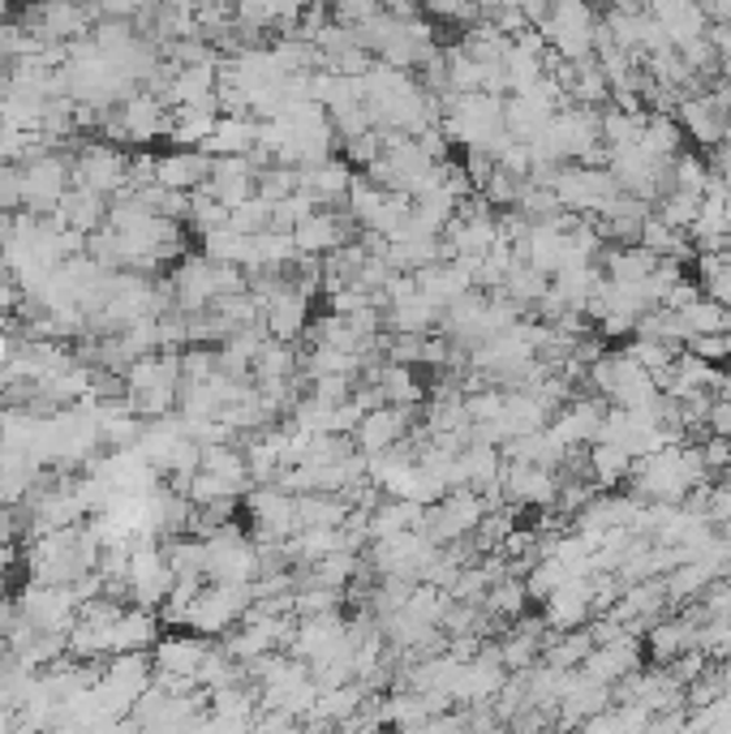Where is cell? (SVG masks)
Here are the masks:
<instances>
[{
    "label": "cell",
    "mask_w": 731,
    "mask_h": 734,
    "mask_svg": "<svg viewBox=\"0 0 731 734\" xmlns=\"http://www.w3.org/2000/svg\"><path fill=\"white\" fill-rule=\"evenodd\" d=\"M705 434H710V439H731V404L728 400H710Z\"/></svg>",
    "instance_id": "obj_21"
},
{
    "label": "cell",
    "mask_w": 731,
    "mask_h": 734,
    "mask_svg": "<svg viewBox=\"0 0 731 734\" xmlns=\"http://www.w3.org/2000/svg\"><path fill=\"white\" fill-rule=\"evenodd\" d=\"M404 430H409V409H392V404H383V409H370L362 413V421L353 425V451L366 455V460H379V455H388V451L400 448V439H404Z\"/></svg>",
    "instance_id": "obj_2"
},
{
    "label": "cell",
    "mask_w": 731,
    "mask_h": 734,
    "mask_svg": "<svg viewBox=\"0 0 731 734\" xmlns=\"http://www.w3.org/2000/svg\"><path fill=\"white\" fill-rule=\"evenodd\" d=\"M684 352H693L701 361H710V365H719V361H728L731 356V335H698V340H689Z\"/></svg>",
    "instance_id": "obj_18"
},
{
    "label": "cell",
    "mask_w": 731,
    "mask_h": 734,
    "mask_svg": "<svg viewBox=\"0 0 731 734\" xmlns=\"http://www.w3.org/2000/svg\"><path fill=\"white\" fill-rule=\"evenodd\" d=\"M564 580H568L564 563H555V559H542V563H538L530 575H525V597L547 606V602H551V593H555Z\"/></svg>",
    "instance_id": "obj_16"
},
{
    "label": "cell",
    "mask_w": 731,
    "mask_h": 734,
    "mask_svg": "<svg viewBox=\"0 0 731 734\" xmlns=\"http://www.w3.org/2000/svg\"><path fill=\"white\" fill-rule=\"evenodd\" d=\"M632 460L624 448H611V443H594V448H585V469H590V481L602 485V490H611L615 481H629L632 477Z\"/></svg>",
    "instance_id": "obj_9"
},
{
    "label": "cell",
    "mask_w": 731,
    "mask_h": 734,
    "mask_svg": "<svg viewBox=\"0 0 731 734\" xmlns=\"http://www.w3.org/2000/svg\"><path fill=\"white\" fill-rule=\"evenodd\" d=\"M353 177H358V172L344 160H323V163H314V168H306L298 177V185H301V193L319 207V202H340V198H349Z\"/></svg>",
    "instance_id": "obj_6"
},
{
    "label": "cell",
    "mask_w": 731,
    "mask_h": 734,
    "mask_svg": "<svg viewBox=\"0 0 731 734\" xmlns=\"http://www.w3.org/2000/svg\"><path fill=\"white\" fill-rule=\"evenodd\" d=\"M293 245H298V254H336L349 245V224L332 211H314L310 220L293 228Z\"/></svg>",
    "instance_id": "obj_5"
},
{
    "label": "cell",
    "mask_w": 731,
    "mask_h": 734,
    "mask_svg": "<svg viewBox=\"0 0 731 734\" xmlns=\"http://www.w3.org/2000/svg\"><path fill=\"white\" fill-rule=\"evenodd\" d=\"M705 181H710V163H701L698 155H675V160H671V193L701 198V193H705Z\"/></svg>",
    "instance_id": "obj_14"
},
{
    "label": "cell",
    "mask_w": 731,
    "mask_h": 734,
    "mask_svg": "<svg viewBox=\"0 0 731 734\" xmlns=\"http://www.w3.org/2000/svg\"><path fill=\"white\" fill-rule=\"evenodd\" d=\"M637 151L650 155L659 163H671L680 155V125L675 117H659V112H645V125H641V138H637Z\"/></svg>",
    "instance_id": "obj_8"
},
{
    "label": "cell",
    "mask_w": 731,
    "mask_h": 734,
    "mask_svg": "<svg viewBox=\"0 0 731 734\" xmlns=\"http://www.w3.org/2000/svg\"><path fill=\"white\" fill-rule=\"evenodd\" d=\"M301 322H306V296H301L298 288H280V292L271 296V305H267V326H271V335H276V340H293L301 331Z\"/></svg>",
    "instance_id": "obj_11"
},
{
    "label": "cell",
    "mask_w": 731,
    "mask_h": 734,
    "mask_svg": "<svg viewBox=\"0 0 731 734\" xmlns=\"http://www.w3.org/2000/svg\"><path fill=\"white\" fill-rule=\"evenodd\" d=\"M499 494H503L512 507H551L555 494H560V473L538 469V464H508V460H503Z\"/></svg>",
    "instance_id": "obj_3"
},
{
    "label": "cell",
    "mask_w": 731,
    "mask_h": 734,
    "mask_svg": "<svg viewBox=\"0 0 731 734\" xmlns=\"http://www.w3.org/2000/svg\"><path fill=\"white\" fill-rule=\"evenodd\" d=\"M254 524L263 537H289L298 529V503L280 490H263L254 494Z\"/></svg>",
    "instance_id": "obj_7"
},
{
    "label": "cell",
    "mask_w": 731,
    "mask_h": 734,
    "mask_svg": "<svg viewBox=\"0 0 731 734\" xmlns=\"http://www.w3.org/2000/svg\"><path fill=\"white\" fill-rule=\"evenodd\" d=\"M680 319H684V326H689V340H698V335H731V314L723 310V305L705 301V296H701L698 305L680 310Z\"/></svg>",
    "instance_id": "obj_13"
},
{
    "label": "cell",
    "mask_w": 731,
    "mask_h": 734,
    "mask_svg": "<svg viewBox=\"0 0 731 734\" xmlns=\"http://www.w3.org/2000/svg\"><path fill=\"white\" fill-rule=\"evenodd\" d=\"M353 572H358L353 550L328 554V559H319V563H314V589H332V593H340V589L353 580Z\"/></svg>",
    "instance_id": "obj_15"
},
{
    "label": "cell",
    "mask_w": 731,
    "mask_h": 734,
    "mask_svg": "<svg viewBox=\"0 0 731 734\" xmlns=\"http://www.w3.org/2000/svg\"><path fill=\"white\" fill-rule=\"evenodd\" d=\"M675 125L689 129L701 147H723L731 138V112L714 99V91H705V95H689L675 108Z\"/></svg>",
    "instance_id": "obj_4"
},
{
    "label": "cell",
    "mask_w": 731,
    "mask_h": 734,
    "mask_svg": "<svg viewBox=\"0 0 731 734\" xmlns=\"http://www.w3.org/2000/svg\"><path fill=\"white\" fill-rule=\"evenodd\" d=\"M698 301H701V284H698V280H680V284H675L663 296V310L680 314V310H689V305H698Z\"/></svg>",
    "instance_id": "obj_20"
},
{
    "label": "cell",
    "mask_w": 731,
    "mask_h": 734,
    "mask_svg": "<svg viewBox=\"0 0 731 734\" xmlns=\"http://www.w3.org/2000/svg\"><path fill=\"white\" fill-rule=\"evenodd\" d=\"M525 606H530V597H525V580H512V575L495 580V584L487 589V597H482V610L495 614V619H521Z\"/></svg>",
    "instance_id": "obj_12"
},
{
    "label": "cell",
    "mask_w": 731,
    "mask_h": 734,
    "mask_svg": "<svg viewBox=\"0 0 731 734\" xmlns=\"http://www.w3.org/2000/svg\"><path fill=\"white\" fill-rule=\"evenodd\" d=\"M254 138H259V129H250L246 121H220L216 125V133H211V151H229V155H246L250 147H254Z\"/></svg>",
    "instance_id": "obj_17"
},
{
    "label": "cell",
    "mask_w": 731,
    "mask_h": 734,
    "mask_svg": "<svg viewBox=\"0 0 731 734\" xmlns=\"http://www.w3.org/2000/svg\"><path fill=\"white\" fill-rule=\"evenodd\" d=\"M698 451L705 473H728L731 469V439H705V443H698Z\"/></svg>",
    "instance_id": "obj_19"
},
{
    "label": "cell",
    "mask_w": 731,
    "mask_h": 734,
    "mask_svg": "<svg viewBox=\"0 0 731 734\" xmlns=\"http://www.w3.org/2000/svg\"><path fill=\"white\" fill-rule=\"evenodd\" d=\"M547 34V48L568 64L594 61V34H599V18L590 4H555L547 27H538Z\"/></svg>",
    "instance_id": "obj_1"
},
{
    "label": "cell",
    "mask_w": 731,
    "mask_h": 734,
    "mask_svg": "<svg viewBox=\"0 0 731 734\" xmlns=\"http://www.w3.org/2000/svg\"><path fill=\"white\" fill-rule=\"evenodd\" d=\"M728 477H731V469H728Z\"/></svg>",
    "instance_id": "obj_22"
},
{
    "label": "cell",
    "mask_w": 731,
    "mask_h": 734,
    "mask_svg": "<svg viewBox=\"0 0 731 734\" xmlns=\"http://www.w3.org/2000/svg\"><path fill=\"white\" fill-rule=\"evenodd\" d=\"M439 319H443V310L434 301H427L422 292H409V296L392 301V326L400 335H427Z\"/></svg>",
    "instance_id": "obj_10"
}]
</instances>
